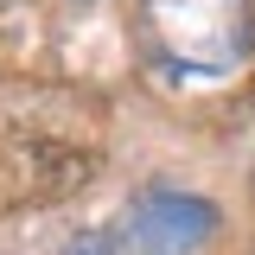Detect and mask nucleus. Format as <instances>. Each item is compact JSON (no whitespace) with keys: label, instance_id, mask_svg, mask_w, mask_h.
<instances>
[{"label":"nucleus","instance_id":"f257e3e1","mask_svg":"<svg viewBox=\"0 0 255 255\" xmlns=\"http://www.w3.org/2000/svg\"><path fill=\"white\" fill-rule=\"evenodd\" d=\"M159 58L191 77H230L249 58V0H140Z\"/></svg>","mask_w":255,"mask_h":255},{"label":"nucleus","instance_id":"f03ea898","mask_svg":"<svg viewBox=\"0 0 255 255\" xmlns=\"http://www.w3.org/2000/svg\"><path fill=\"white\" fill-rule=\"evenodd\" d=\"M211 230H217V211H211L204 198L153 185V191L134 198V211H128V223L115 236H122L134 255H191Z\"/></svg>","mask_w":255,"mask_h":255},{"label":"nucleus","instance_id":"7ed1b4c3","mask_svg":"<svg viewBox=\"0 0 255 255\" xmlns=\"http://www.w3.org/2000/svg\"><path fill=\"white\" fill-rule=\"evenodd\" d=\"M70 255H134V249H128L122 236H90V243H77Z\"/></svg>","mask_w":255,"mask_h":255}]
</instances>
